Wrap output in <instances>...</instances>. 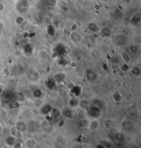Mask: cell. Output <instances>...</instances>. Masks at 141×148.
Here are the masks:
<instances>
[{"label":"cell","mask_w":141,"mask_h":148,"mask_svg":"<svg viewBox=\"0 0 141 148\" xmlns=\"http://www.w3.org/2000/svg\"><path fill=\"white\" fill-rule=\"evenodd\" d=\"M99 109L97 107H92V108H90V111H89V113H90V115L92 117L94 118L95 119H97L99 116H100V112H99Z\"/></svg>","instance_id":"1"}]
</instances>
